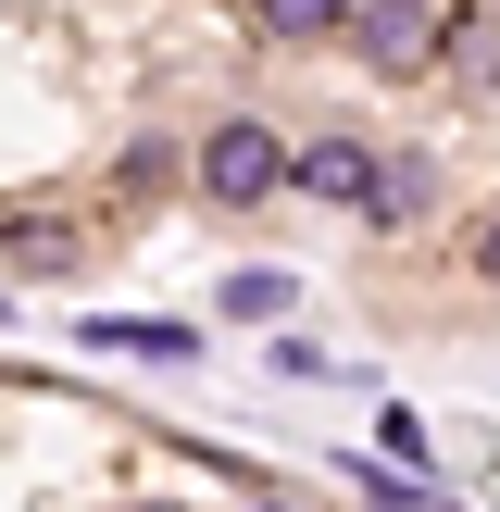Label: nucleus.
<instances>
[{"label": "nucleus", "mask_w": 500, "mask_h": 512, "mask_svg": "<svg viewBox=\"0 0 500 512\" xmlns=\"http://www.w3.org/2000/svg\"><path fill=\"white\" fill-rule=\"evenodd\" d=\"M363 213H375V225H413V213H425V163H400V150H388V163H375V200H363Z\"/></svg>", "instance_id": "obj_7"}, {"label": "nucleus", "mask_w": 500, "mask_h": 512, "mask_svg": "<svg viewBox=\"0 0 500 512\" xmlns=\"http://www.w3.org/2000/svg\"><path fill=\"white\" fill-rule=\"evenodd\" d=\"M0 250H13V263H50V275H63V263H75V225H50V213H0Z\"/></svg>", "instance_id": "obj_6"}, {"label": "nucleus", "mask_w": 500, "mask_h": 512, "mask_svg": "<svg viewBox=\"0 0 500 512\" xmlns=\"http://www.w3.org/2000/svg\"><path fill=\"white\" fill-rule=\"evenodd\" d=\"M375 163H388V150H363V138H313L288 163V188H313V200H338V213H363L375 200Z\"/></svg>", "instance_id": "obj_3"}, {"label": "nucleus", "mask_w": 500, "mask_h": 512, "mask_svg": "<svg viewBox=\"0 0 500 512\" xmlns=\"http://www.w3.org/2000/svg\"><path fill=\"white\" fill-rule=\"evenodd\" d=\"M288 163H300V150L275 138V125H250V113H238V125H213V138H200V163H188V175H200V200L250 213V200H275V188H288Z\"/></svg>", "instance_id": "obj_1"}, {"label": "nucleus", "mask_w": 500, "mask_h": 512, "mask_svg": "<svg viewBox=\"0 0 500 512\" xmlns=\"http://www.w3.org/2000/svg\"><path fill=\"white\" fill-rule=\"evenodd\" d=\"M263 512H313V500H263Z\"/></svg>", "instance_id": "obj_9"}, {"label": "nucleus", "mask_w": 500, "mask_h": 512, "mask_svg": "<svg viewBox=\"0 0 500 512\" xmlns=\"http://www.w3.org/2000/svg\"><path fill=\"white\" fill-rule=\"evenodd\" d=\"M288 275H275V263H238V275H225V313H238V325H288Z\"/></svg>", "instance_id": "obj_4"}, {"label": "nucleus", "mask_w": 500, "mask_h": 512, "mask_svg": "<svg viewBox=\"0 0 500 512\" xmlns=\"http://www.w3.org/2000/svg\"><path fill=\"white\" fill-rule=\"evenodd\" d=\"M350 50H363L375 75H425L450 50V25L425 13V0H350Z\"/></svg>", "instance_id": "obj_2"}, {"label": "nucleus", "mask_w": 500, "mask_h": 512, "mask_svg": "<svg viewBox=\"0 0 500 512\" xmlns=\"http://www.w3.org/2000/svg\"><path fill=\"white\" fill-rule=\"evenodd\" d=\"M150 512H188V500H150Z\"/></svg>", "instance_id": "obj_10"}, {"label": "nucleus", "mask_w": 500, "mask_h": 512, "mask_svg": "<svg viewBox=\"0 0 500 512\" xmlns=\"http://www.w3.org/2000/svg\"><path fill=\"white\" fill-rule=\"evenodd\" d=\"M250 25H263V38H338L350 0H250Z\"/></svg>", "instance_id": "obj_5"}, {"label": "nucleus", "mask_w": 500, "mask_h": 512, "mask_svg": "<svg viewBox=\"0 0 500 512\" xmlns=\"http://www.w3.org/2000/svg\"><path fill=\"white\" fill-rule=\"evenodd\" d=\"M475 263H488V275H500V200H488V225H475Z\"/></svg>", "instance_id": "obj_8"}]
</instances>
